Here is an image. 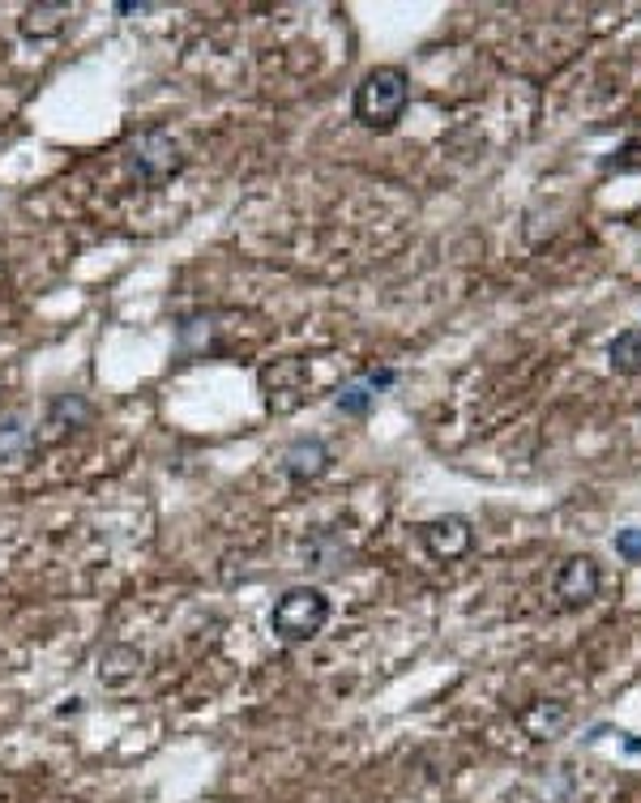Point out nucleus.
Returning a JSON list of instances; mask_svg holds the SVG:
<instances>
[{"label": "nucleus", "mask_w": 641, "mask_h": 803, "mask_svg": "<svg viewBox=\"0 0 641 803\" xmlns=\"http://www.w3.org/2000/svg\"><path fill=\"white\" fill-rule=\"evenodd\" d=\"M176 347L180 355H205L214 351V313H198V317H180L176 325Z\"/></svg>", "instance_id": "11"}, {"label": "nucleus", "mask_w": 641, "mask_h": 803, "mask_svg": "<svg viewBox=\"0 0 641 803\" xmlns=\"http://www.w3.org/2000/svg\"><path fill=\"white\" fill-rule=\"evenodd\" d=\"M69 26V4L65 0H40L18 18V31L26 39H56Z\"/></svg>", "instance_id": "9"}, {"label": "nucleus", "mask_w": 641, "mask_h": 803, "mask_svg": "<svg viewBox=\"0 0 641 803\" xmlns=\"http://www.w3.org/2000/svg\"><path fill=\"white\" fill-rule=\"evenodd\" d=\"M607 360H611L616 372H625V376L641 372V325H633V329H625V333H616V338H611Z\"/></svg>", "instance_id": "14"}, {"label": "nucleus", "mask_w": 641, "mask_h": 803, "mask_svg": "<svg viewBox=\"0 0 641 803\" xmlns=\"http://www.w3.org/2000/svg\"><path fill=\"white\" fill-rule=\"evenodd\" d=\"M325 620H329V599L317 586H291L270 611V624L282 642H313L325 629Z\"/></svg>", "instance_id": "3"}, {"label": "nucleus", "mask_w": 641, "mask_h": 803, "mask_svg": "<svg viewBox=\"0 0 641 803\" xmlns=\"http://www.w3.org/2000/svg\"><path fill=\"white\" fill-rule=\"evenodd\" d=\"M116 9H121V13H150L155 4H150V0H121Z\"/></svg>", "instance_id": "17"}, {"label": "nucleus", "mask_w": 641, "mask_h": 803, "mask_svg": "<svg viewBox=\"0 0 641 803\" xmlns=\"http://www.w3.org/2000/svg\"><path fill=\"white\" fill-rule=\"evenodd\" d=\"M124 162H128V176H133L137 184L159 189V184L176 180V176L184 171V146L176 142L171 128L155 124V128H142V133L128 142Z\"/></svg>", "instance_id": "2"}, {"label": "nucleus", "mask_w": 641, "mask_h": 803, "mask_svg": "<svg viewBox=\"0 0 641 803\" xmlns=\"http://www.w3.org/2000/svg\"><path fill=\"white\" fill-rule=\"evenodd\" d=\"M329 471V449L317 437H304V441L286 444L282 453V475L291 483H313Z\"/></svg>", "instance_id": "7"}, {"label": "nucleus", "mask_w": 641, "mask_h": 803, "mask_svg": "<svg viewBox=\"0 0 641 803\" xmlns=\"http://www.w3.org/2000/svg\"><path fill=\"white\" fill-rule=\"evenodd\" d=\"M521 726H526L535 739H556L564 726H569V705H564V701H535V705L521 714Z\"/></svg>", "instance_id": "12"}, {"label": "nucleus", "mask_w": 641, "mask_h": 803, "mask_svg": "<svg viewBox=\"0 0 641 803\" xmlns=\"http://www.w3.org/2000/svg\"><path fill=\"white\" fill-rule=\"evenodd\" d=\"M406 103H411V78L398 65H376L356 86V121L363 128H372V133L394 128L402 121V112H406Z\"/></svg>", "instance_id": "1"}, {"label": "nucleus", "mask_w": 641, "mask_h": 803, "mask_svg": "<svg viewBox=\"0 0 641 803\" xmlns=\"http://www.w3.org/2000/svg\"><path fill=\"white\" fill-rule=\"evenodd\" d=\"M31 449V437L18 419H0V462H18Z\"/></svg>", "instance_id": "15"}, {"label": "nucleus", "mask_w": 641, "mask_h": 803, "mask_svg": "<svg viewBox=\"0 0 641 803\" xmlns=\"http://www.w3.org/2000/svg\"><path fill=\"white\" fill-rule=\"evenodd\" d=\"M629 744V753H641V739H625Z\"/></svg>", "instance_id": "18"}, {"label": "nucleus", "mask_w": 641, "mask_h": 803, "mask_svg": "<svg viewBox=\"0 0 641 803\" xmlns=\"http://www.w3.org/2000/svg\"><path fill=\"white\" fill-rule=\"evenodd\" d=\"M257 385H261V398H266L270 415H291L308 394V360H300V355L270 360L257 372Z\"/></svg>", "instance_id": "4"}, {"label": "nucleus", "mask_w": 641, "mask_h": 803, "mask_svg": "<svg viewBox=\"0 0 641 803\" xmlns=\"http://www.w3.org/2000/svg\"><path fill=\"white\" fill-rule=\"evenodd\" d=\"M90 419V402L81 394H60V398L47 406V437H65Z\"/></svg>", "instance_id": "13"}, {"label": "nucleus", "mask_w": 641, "mask_h": 803, "mask_svg": "<svg viewBox=\"0 0 641 803\" xmlns=\"http://www.w3.org/2000/svg\"><path fill=\"white\" fill-rule=\"evenodd\" d=\"M137 671H142V649H133V645H108L99 654V680L112 683V688L128 683Z\"/></svg>", "instance_id": "10"}, {"label": "nucleus", "mask_w": 641, "mask_h": 803, "mask_svg": "<svg viewBox=\"0 0 641 803\" xmlns=\"http://www.w3.org/2000/svg\"><path fill=\"white\" fill-rule=\"evenodd\" d=\"M419 543L432 561H462L471 547H475V530L466 518L458 513H445V518H432V522L419 525Z\"/></svg>", "instance_id": "5"}, {"label": "nucleus", "mask_w": 641, "mask_h": 803, "mask_svg": "<svg viewBox=\"0 0 641 803\" xmlns=\"http://www.w3.org/2000/svg\"><path fill=\"white\" fill-rule=\"evenodd\" d=\"M599 586H603V573L591 556H569L561 564V573H556V599L569 602V607L591 602L599 595Z\"/></svg>", "instance_id": "6"}, {"label": "nucleus", "mask_w": 641, "mask_h": 803, "mask_svg": "<svg viewBox=\"0 0 641 803\" xmlns=\"http://www.w3.org/2000/svg\"><path fill=\"white\" fill-rule=\"evenodd\" d=\"M616 552H620L625 561H641V525L616 530Z\"/></svg>", "instance_id": "16"}, {"label": "nucleus", "mask_w": 641, "mask_h": 803, "mask_svg": "<svg viewBox=\"0 0 641 803\" xmlns=\"http://www.w3.org/2000/svg\"><path fill=\"white\" fill-rule=\"evenodd\" d=\"M398 381V372L394 367H381V372H363V376H356V381H347L342 389H338V410L342 415H368V406H372V398H376V389H390Z\"/></svg>", "instance_id": "8"}]
</instances>
